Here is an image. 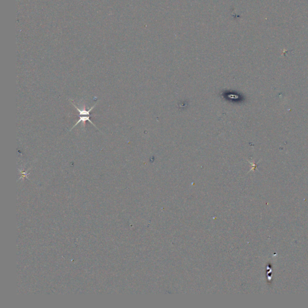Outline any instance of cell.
<instances>
[{
	"mask_svg": "<svg viewBox=\"0 0 308 308\" xmlns=\"http://www.w3.org/2000/svg\"><path fill=\"white\" fill-rule=\"evenodd\" d=\"M72 105H74V106L75 107L77 110L78 111V112H79V113H80V119H79V120H78V121L77 122V123L74 125V126L71 129L70 131H71V130H72L73 129H74L77 125H78L81 122H82V123H83V126L84 127L85 126V123H86L85 122L86 121H88L92 125H93L94 127H95V128H96V125L92 122V121H90V111L92 110H93V108H95V107L96 106V104H95V105H94L93 106H92L89 109H88V110L86 109L85 107H78L76 106L74 104H72Z\"/></svg>",
	"mask_w": 308,
	"mask_h": 308,
	"instance_id": "cell-1",
	"label": "cell"
}]
</instances>
